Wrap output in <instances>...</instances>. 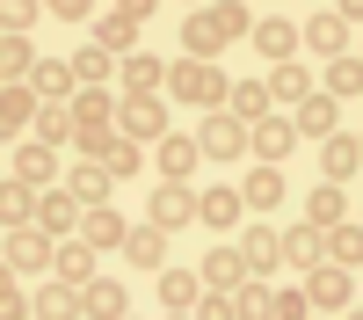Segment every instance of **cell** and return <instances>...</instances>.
<instances>
[{"instance_id": "38", "label": "cell", "mask_w": 363, "mask_h": 320, "mask_svg": "<svg viewBox=\"0 0 363 320\" xmlns=\"http://www.w3.org/2000/svg\"><path fill=\"white\" fill-rule=\"evenodd\" d=\"M233 313H240V320H277V291H269L262 277H247V284L233 291Z\"/></svg>"}, {"instance_id": "40", "label": "cell", "mask_w": 363, "mask_h": 320, "mask_svg": "<svg viewBox=\"0 0 363 320\" xmlns=\"http://www.w3.org/2000/svg\"><path fill=\"white\" fill-rule=\"evenodd\" d=\"M327 262L363 270V226H335V233H327Z\"/></svg>"}, {"instance_id": "29", "label": "cell", "mask_w": 363, "mask_h": 320, "mask_svg": "<svg viewBox=\"0 0 363 320\" xmlns=\"http://www.w3.org/2000/svg\"><path fill=\"white\" fill-rule=\"evenodd\" d=\"M37 189H22L15 182V175H8V182H0V226H8V233H22V226H37Z\"/></svg>"}, {"instance_id": "17", "label": "cell", "mask_w": 363, "mask_h": 320, "mask_svg": "<svg viewBox=\"0 0 363 320\" xmlns=\"http://www.w3.org/2000/svg\"><path fill=\"white\" fill-rule=\"evenodd\" d=\"M80 320H131V291L116 284V277H95L80 291Z\"/></svg>"}, {"instance_id": "25", "label": "cell", "mask_w": 363, "mask_h": 320, "mask_svg": "<svg viewBox=\"0 0 363 320\" xmlns=\"http://www.w3.org/2000/svg\"><path fill=\"white\" fill-rule=\"evenodd\" d=\"M240 211H247V197H240V189H196V219H203L211 233L240 226Z\"/></svg>"}, {"instance_id": "39", "label": "cell", "mask_w": 363, "mask_h": 320, "mask_svg": "<svg viewBox=\"0 0 363 320\" xmlns=\"http://www.w3.org/2000/svg\"><path fill=\"white\" fill-rule=\"evenodd\" d=\"M37 320H80V291L73 284H44L37 291Z\"/></svg>"}, {"instance_id": "33", "label": "cell", "mask_w": 363, "mask_h": 320, "mask_svg": "<svg viewBox=\"0 0 363 320\" xmlns=\"http://www.w3.org/2000/svg\"><path fill=\"white\" fill-rule=\"evenodd\" d=\"M29 87H37L44 102H73V95H80V73L66 66V58H44V66H37V80H29Z\"/></svg>"}, {"instance_id": "54", "label": "cell", "mask_w": 363, "mask_h": 320, "mask_svg": "<svg viewBox=\"0 0 363 320\" xmlns=\"http://www.w3.org/2000/svg\"><path fill=\"white\" fill-rule=\"evenodd\" d=\"M356 226H363V219H356Z\"/></svg>"}, {"instance_id": "50", "label": "cell", "mask_w": 363, "mask_h": 320, "mask_svg": "<svg viewBox=\"0 0 363 320\" xmlns=\"http://www.w3.org/2000/svg\"><path fill=\"white\" fill-rule=\"evenodd\" d=\"M167 320H189V313H167Z\"/></svg>"}, {"instance_id": "11", "label": "cell", "mask_w": 363, "mask_h": 320, "mask_svg": "<svg viewBox=\"0 0 363 320\" xmlns=\"http://www.w3.org/2000/svg\"><path fill=\"white\" fill-rule=\"evenodd\" d=\"M291 124H298V138H342V102L313 87V95L291 109Z\"/></svg>"}, {"instance_id": "42", "label": "cell", "mask_w": 363, "mask_h": 320, "mask_svg": "<svg viewBox=\"0 0 363 320\" xmlns=\"http://www.w3.org/2000/svg\"><path fill=\"white\" fill-rule=\"evenodd\" d=\"M0 320H37V299H29V291L8 277V284H0Z\"/></svg>"}, {"instance_id": "43", "label": "cell", "mask_w": 363, "mask_h": 320, "mask_svg": "<svg viewBox=\"0 0 363 320\" xmlns=\"http://www.w3.org/2000/svg\"><path fill=\"white\" fill-rule=\"evenodd\" d=\"M73 73H80V87H109V51H95V44H87V51L73 58Z\"/></svg>"}, {"instance_id": "20", "label": "cell", "mask_w": 363, "mask_h": 320, "mask_svg": "<svg viewBox=\"0 0 363 320\" xmlns=\"http://www.w3.org/2000/svg\"><path fill=\"white\" fill-rule=\"evenodd\" d=\"M196 160H203V145H196L189 131H167V138H160V182H182V189H189Z\"/></svg>"}, {"instance_id": "10", "label": "cell", "mask_w": 363, "mask_h": 320, "mask_svg": "<svg viewBox=\"0 0 363 320\" xmlns=\"http://www.w3.org/2000/svg\"><path fill=\"white\" fill-rule=\"evenodd\" d=\"M37 116H44V95H37V87H0V131H8V138H29V131H37Z\"/></svg>"}, {"instance_id": "18", "label": "cell", "mask_w": 363, "mask_h": 320, "mask_svg": "<svg viewBox=\"0 0 363 320\" xmlns=\"http://www.w3.org/2000/svg\"><path fill=\"white\" fill-rule=\"evenodd\" d=\"M116 131H124L131 145H138V138H167V102H160V95L124 102V109H116Z\"/></svg>"}, {"instance_id": "2", "label": "cell", "mask_w": 363, "mask_h": 320, "mask_svg": "<svg viewBox=\"0 0 363 320\" xmlns=\"http://www.w3.org/2000/svg\"><path fill=\"white\" fill-rule=\"evenodd\" d=\"M145 22H153V0H116V8L95 22V51H109V58L131 51V58H138V29H145Z\"/></svg>"}, {"instance_id": "52", "label": "cell", "mask_w": 363, "mask_h": 320, "mask_svg": "<svg viewBox=\"0 0 363 320\" xmlns=\"http://www.w3.org/2000/svg\"><path fill=\"white\" fill-rule=\"evenodd\" d=\"M313 320H327V313H313Z\"/></svg>"}, {"instance_id": "21", "label": "cell", "mask_w": 363, "mask_h": 320, "mask_svg": "<svg viewBox=\"0 0 363 320\" xmlns=\"http://www.w3.org/2000/svg\"><path fill=\"white\" fill-rule=\"evenodd\" d=\"M240 262H247V277L269 284V270L284 262V233L277 226H247V241H240Z\"/></svg>"}, {"instance_id": "35", "label": "cell", "mask_w": 363, "mask_h": 320, "mask_svg": "<svg viewBox=\"0 0 363 320\" xmlns=\"http://www.w3.org/2000/svg\"><path fill=\"white\" fill-rule=\"evenodd\" d=\"M240 197H247V211H277V204L291 197L284 189V167H247V189H240Z\"/></svg>"}, {"instance_id": "6", "label": "cell", "mask_w": 363, "mask_h": 320, "mask_svg": "<svg viewBox=\"0 0 363 320\" xmlns=\"http://www.w3.org/2000/svg\"><path fill=\"white\" fill-rule=\"evenodd\" d=\"M306 299H313V313H349V299H356V270L320 262V270L306 277Z\"/></svg>"}, {"instance_id": "37", "label": "cell", "mask_w": 363, "mask_h": 320, "mask_svg": "<svg viewBox=\"0 0 363 320\" xmlns=\"http://www.w3.org/2000/svg\"><path fill=\"white\" fill-rule=\"evenodd\" d=\"M29 138H37V145H51V153H58L66 138H80V124H73V102H44V116H37V131H29Z\"/></svg>"}, {"instance_id": "46", "label": "cell", "mask_w": 363, "mask_h": 320, "mask_svg": "<svg viewBox=\"0 0 363 320\" xmlns=\"http://www.w3.org/2000/svg\"><path fill=\"white\" fill-rule=\"evenodd\" d=\"M218 15H225V29H233V37H255V22H262V15H247V8H240V0H225Z\"/></svg>"}, {"instance_id": "23", "label": "cell", "mask_w": 363, "mask_h": 320, "mask_svg": "<svg viewBox=\"0 0 363 320\" xmlns=\"http://www.w3.org/2000/svg\"><path fill=\"white\" fill-rule=\"evenodd\" d=\"M349 175H363V145H356V131H342V138L320 145V182H349Z\"/></svg>"}, {"instance_id": "13", "label": "cell", "mask_w": 363, "mask_h": 320, "mask_svg": "<svg viewBox=\"0 0 363 320\" xmlns=\"http://www.w3.org/2000/svg\"><path fill=\"white\" fill-rule=\"evenodd\" d=\"M247 44H255V51L269 58V66H291V58H298V44H306V37H298V22H284V15H262Z\"/></svg>"}, {"instance_id": "5", "label": "cell", "mask_w": 363, "mask_h": 320, "mask_svg": "<svg viewBox=\"0 0 363 320\" xmlns=\"http://www.w3.org/2000/svg\"><path fill=\"white\" fill-rule=\"evenodd\" d=\"M298 145V124H291V109H277V116H262V124L247 131V153H255V167H284V153Z\"/></svg>"}, {"instance_id": "30", "label": "cell", "mask_w": 363, "mask_h": 320, "mask_svg": "<svg viewBox=\"0 0 363 320\" xmlns=\"http://www.w3.org/2000/svg\"><path fill=\"white\" fill-rule=\"evenodd\" d=\"M80 241L95 248V255H109V248H124V241H131V226H124V219H116L109 204H102V211H87V219H80Z\"/></svg>"}, {"instance_id": "26", "label": "cell", "mask_w": 363, "mask_h": 320, "mask_svg": "<svg viewBox=\"0 0 363 320\" xmlns=\"http://www.w3.org/2000/svg\"><path fill=\"white\" fill-rule=\"evenodd\" d=\"M306 226H320V233L349 226V197H342V182H320V189L306 197Z\"/></svg>"}, {"instance_id": "51", "label": "cell", "mask_w": 363, "mask_h": 320, "mask_svg": "<svg viewBox=\"0 0 363 320\" xmlns=\"http://www.w3.org/2000/svg\"><path fill=\"white\" fill-rule=\"evenodd\" d=\"M356 145H363V131H356Z\"/></svg>"}, {"instance_id": "8", "label": "cell", "mask_w": 363, "mask_h": 320, "mask_svg": "<svg viewBox=\"0 0 363 320\" xmlns=\"http://www.w3.org/2000/svg\"><path fill=\"white\" fill-rule=\"evenodd\" d=\"M15 182L37 189V197H51V189H58V153L37 145V138H22V145H15Z\"/></svg>"}, {"instance_id": "16", "label": "cell", "mask_w": 363, "mask_h": 320, "mask_svg": "<svg viewBox=\"0 0 363 320\" xmlns=\"http://www.w3.org/2000/svg\"><path fill=\"white\" fill-rule=\"evenodd\" d=\"M196 277H203V291H218V299H233V291L247 284V262H240V248H211V255L196 262Z\"/></svg>"}, {"instance_id": "47", "label": "cell", "mask_w": 363, "mask_h": 320, "mask_svg": "<svg viewBox=\"0 0 363 320\" xmlns=\"http://www.w3.org/2000/svg\"><path fill=\"white\" fill-rule=\"evenodd\" d=\"M196 320H240V313H233V299H218V291H203V306H196Z\"/></svg>"}, {"instance_id": "27", "label": "cell", "mask_w": 363, "mask_h": 320, "mask_svg": "<svg viewBox=\"0 0 363 320\" xmlns=\"http://www.w3.org/2000/svg\"><path fill=\"white\" fill-rule=\"evenodd\" d=\"M160 306L167 313H196L203 306V277L196 270H160Z\"/></svg>"}, {"instance_id": "7", "label": "cell", "mask_w": 363, "mask_h": 320, "mask_svg": "<svg viewBox=\"0 0 363 320\" xmlns=\"http://www.w3.org/2000/svg\"><path fill=\"white\" fill-rule=\"evenodd\" d=\"M196 219V189H182V182H160L153 197H145V226H160V233H182Z\"/></svg>"}, {"instance_id": "31", "label": "cell", "mask_w": 363, "mask_h": 320, "mask_svg": "<svg viewBox=\"0 0 363 320\" xmlns=\"http://www.w3.org/2000/svg\"><path fill=\"white\" fill-rule=\"evenodd\" d=\"M51 270H58V284L87 291V284H95V248H87V241H58V262H51Z\"/></svg>"}, {"instance_id": "3", "label": "cell", "mask_w": 363, "mask_h": 320, "mask_svg": "<svg viewBox=\"0 0 363 320\" xmlns=\"http://www.w3.org/2000/svg\"><path fill=\"white\" fill-rule=\"evenodd\" d=\"M233 44V29L218 8H196L189 22H182V58H203V66H218V51Z\"/></svg>"}, {"instance_id": "12", "label": "cell", "mask_w": 363, "mask_h": 320, "mask_svg": "<svg viewBox=\"0 0 363 320\" xmlns=\"http://www.w3.org/2000/svg\"><path fill=\"white\" fill-rule=\"evenodd\" d=\"M298 37H306V51H320L327 66H335V58H349V22H342L335 8H320L313 22H298Z\"/></svg>"}, {"instance_id": "9", "label": "cell", "mask_w": 363, "mask_h": 320, "mask_svg": "<svg viewBox=\"0 0 363 320\" xmlns=\"http://www.w3.org/2000/svg\"><path fill=\"white\" fill-rule=\"evenodd\" d=\"M51 262H58V241H51V233H37V226L8 233V277H29V270H51Z\"/></svg>"}, {"instance_id": "15", "label": "cell", "mask_w": 363, "mask_h": 320, "mask_svg": "<svg viewBox=\"0 0 363 320\" xmlns=\"http://www.w3.org/2000/svg\"><path fill=\"white\" fill-rule=\"evenodd\" d=\"M284 262H291L298 277H313L320 262H327V233H320V226H306V219L284 226Z\"/></svg>"}, {"instance_id": "48", "label": "cell", "mask_w": 363, "mask_h": 320, "mask_svg": "<svg viewBox=\"0 0 363 320\" xmlns=\"http://www.w3.org/2000/svg\"><path fill=\"white\" fill-rule=\"evenodd\" d=\"M51 22H87V0H51Z\"/></svg>"}, {"instance_id": "44", "label": "cell", "mask_w": 363, "mask_h": 320, "mask_svg": "<svg viewBox=\"0 0 363 320\" xmlns=\"http://www.w3.org/2000/svg\"><path fill=\"white\" fill-rule=\"evenodd\" d=\"M277 320H313V299H306V284H284V291H277Z\"/></svg>"}, {"instance_id": "4", "label": "cell", "mask_w": 363, "mask_h": 320, "mask_svg": "<svg viewBox=\"0 0 363 320\" xmlns=\"http://www.w3.org/2000/svg\"><path fill=\"white\" fill-rule=\"evenodd\" d=\"M196 145H203V160H247V124L233 109H218L196 124Z\"/></svg>"}, {"instance_id": "32", "label": "cell", "mask_w": 363, "mask_h": 320, "mask_svg": "<svg viewBox=\"0 0 363 320\" xmlns=\"http://www.w3.org/2000/svg\"><path fill=\"white\" fill-rule=\"evenodd\" d=\"M124 255H131V270H167V233L160 226H131V241H124Z\"/></svg>"}, {"instance_id": "19", "label": "cell", "mask_w": 363, "mask_h": 320, "mask_svg": "<svg viewBox=\"0 0 363 320\" xmlns=\"http://www.w3.org/2000/svg\"><path fill=\"white\" fill-rule=\"evenodd\" d=\"M116 109H124V95H109V87H80V95H73V124L80 131H116Z\"/></svg>"}, {"instance_id": "24", "label": "cell", "mask_w": 363, "mask_h": 320, "mask_svg": "<svg viewBox=\"0 0 363 320\" xmlns=\"http://www.w3.org/2000/svg\"><path fill=\"white\" fill-rule=\"evenodd\" d=\"M73 197H80V211H102V204H109V189H116V175L102 167V160H80L73 167V182H66Z\"/></svg>"}, {"instance_id": "14", "label": "cell", "mask_w": 363, "mask_h": 320, "mask_svg": "<svg viewBox=\"0 0 363 320\" xmlns=\"http://www.w3.org/2000/svg\"><path fill=\"white\" fill-rule=\"evenodd\" d=\"M80 197L73 189H51L44 204H37V233H51V241H80Z\"/></svg>"}, {"instance_id": "41", "label": "cell", "mask_w": 363, "mask_h": 320, "mask_svg": "<svg viewBox=\"0 0 363 320\" xmlns=\"http://www.w3.org/2000/svg\"><path fill=\"white\" fill-rule=\"evenodd\" d=\"M102 167L116 175V182H138V167H145V153H138V145H131V138H116V153H109Z\"/></svg>"}, {"instance_id": "49", "label": "cell", "mask_w": 363, "mask_h": 320, "mask_svg": "<svg viewBox=\"0 0 363 320\" xmlns=\"http://www.w3.org/2000/svg\"><path fill=\"white\" fill-rule=\"evenodd\" d=\"M335 15H342V22L356 29V22H363V0H342V8H335Z\"/></svg>"}, {"instance_id": "28", "label": "cell", "mask_w": 363, "mask_h": 320, "mask_svg": "<svg viewBox=\"0 0 363 320\" xmlns=\"http://www.w3.org/2000/svg\"><path fill=\"white\" fill-rule=\"evenodd\" d=\"M306 95H313V73L298 66V58H291V66H269V102H277V109H298Z\"/></svg>"}, {"instance_id": "36", "label": "cell", "mask_w": 363, "mask_h": 320, "mask_svg": "<svg viewBox=\"0 0 363 320\" xmlns=\"http://www.w3.org/2000/svg\"><path fill=\"white\" fill-rule=\"evenodd\" d=\"M320 95H335V102H356V95H363V58H356V51L335 58V66L320 73Z\"/></svg>"}, {"instance_id": "34", "label": "cell", "mask_w": 363, "mask_h": 320, "mask_svg": "<svg viewBox=\"0 0 363 320\" xmlns=\"http://www.w3.org/2000/svg\"><path fill=\"white\" fill-rule=\"evenodd\" d=\"M233 116L240 124H262V116H277V102H269V80H233Z\"/></svg>"}, {"instance_id": "45", "label": "cell", "mask_w": 363, "mask_h": 320, "mask_svg": "<svg viewBox=\"0 0 363 320\" xmlns=\"http://www.w3.org/2000/svg\"><path fill=\"white\" fill-rule=\"evenodd\" d=\"M37 15H51V8H37V0H8V8H0V22H8V37H22L29 22Z\"/></svg>"}, {"instance_id": "53", "label": "cell", "mask_w": 363, "mask_h": 320, "mask_svg": "<svg viewBox=\"0 0 363 320\" xmlns=\"http://www.w3.org/2000/svg\"><path fill=\"white\" fill-rule=\"evenodd\" d=\"M349 320H363V313H349Z\"/></svg>"}, {"instance_id": "22", "label": "cell", "mask_w": 363, "mask_h": 320, "mask_svg": "<svg viewBox=\"0 0 363 320\" xmlns=\"http://www.w3.org/2000/svg\"><path fill=\"white\" fill-rule=\"evenodd\" d=\"M116 80H124V102H145V95H160V87H167V66H160L153 51H138V58H124V73H116Z\"/></svg>"}, {"instance_id": "1", "label": "cell", "mask_w": 363, "mask_h": 320, "mask_svg": "<svg viewBox=\"0 0 363 320\" xmlns=\"http://www.w3.org/2000/svg\"><path fill=\"white\" fill-rule=\"evenodd\" d=\"M167 87H174L182 109H203V116L233 109V80H225L218 66H203V58H174V66H167Z\"/></svg>"}]
</instances>
